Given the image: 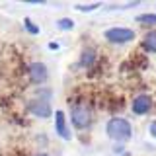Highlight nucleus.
I'll return each instance as SVG.
<instances>
[{"mask_svg":"<svg viewBox=\"0 0 156 156\" xmlns=\"http://www.w3.org/2000/svg\"><path fill=\"white\" fill-rule=\"evenodd\" d=\"M105 133L111 140L123 144L127 140H131V136H133V127H131V123L127 119H123V117H111L105 125Z\"/></svg>","mask_w":156,"mask_h":156,"instance_id":"nucleus-1","label":"nucleus"},{"mask_svg":"<svg viewBox=\"0 0 156 156\" xmlns=\"http://www.w3.org/2000/svg\"><path fill=\"white\" fill-rule=\"evenodd\" d=\"M70 121L72 127L78 131H84L92 123V111L86 104H72L70 107Z\"/></svg>","mask_w":156,"mask_h":156,"instance_id":"nucleus-2","label":"nucleus"},{"mask_svg":"<svg viewBox=\"0 0 156 156\" xmlns=\"http://www.w3.org/2000/svg\"><path fill=\"white\" fill-rule=\"evenodd\" d=\"M104 37L113 45H125V43H131L136 37L135 29L131 27H123V26H117V27H109L104 31Z\"/></svg>","mask_w":156,"mask_h":156,"instance_id":"nucleus-3","label":"nucleus"},{"mask_svg":"<svg viewBox=\"0 0 156 156\" xmlns=\"http://www.w3.org/2000/svg\"><path fill=\"white\" fill-rule=\"evenodd\" d=\"M27 111L35 117H41V119H47V117L53 115V109H51V105H49V101L43 100V98H33V100H29L27 101Z\"/></svg>","mask_w":156,"mask_h":156,"instance_id":"nucleus-4","label":"nucleus"},{"mask_svg":"<svg viewBox=\"0 0 156 156\" xmlns=\"http://www.w3.org/2000/svg\"><path fill=\"white\" fill-rule=\"evenodd\" d=\"M27 72H29V80H31L33 84H45L47 78H49V70H47V66L43 65V62H39V61L29 62Z\"/></svg>","mask_w":156,"mask_h":156,"instance_id":"nucleus-5","label":"nucleus"},{"mask_svg":"<svg viewBox=\"0 0 156 156\" xmlns=\"http://www.w3.org/2000/svg\"><path fill=\"white\" fill-rule=\"evenodd\" d=\"M150 109H152V98L148 94H139L131 104V111L135 115H146Z\"/></svg>","mask_w":156,"mask_h":156,"instance_id":"nucleus-6","label":"nucleus"},{"mask_svg":"<svg viewBox=\"0 0 156 156\" xmlns=\"http://www.w3.org/2000/svg\"><path fill=\"white\" fill-rule=\"evenodd\" d=\"M53 115H55V131H57V135L62 136V139H70V131H68L65 113H62V111H55Z\"/></svg>","mask_w":156,"mask_h":156,"instance_id":"nucleus-7","label":"nucleus"},{"mask_svg":"<svg viewBox=\"0 0 156 156\" xmlns=\"http://www.w3.org/2000/svg\"><path fill=\"white\" fill-rule=\"evenodd\" d=\"M94 62H96V49L86 47L84 51H82L80 58H78V66H82V68H90L92 65H94Z\"/></svg>","mask_w":156,"mask_h":156,"instance_id":"nucleus-8","label":"nucleus"},{"mask_svg":"<svg viewBox=\"0 0 156 156\" xmlns=\"http://www.w3.org/2000/svg\"><path fill=\"white\" fill-rule=\"evenodd\" d=\"M143 49L146 53H156V29L152 31H146V35L143 37Z\"/></svg>","mask_w":156,"mask_h":156,"instance_id":"nucleus-9","label":"nucleus"},{"mask_svg":"<svg viewBox=\"0 0 156 156\" xmlns=\"http://www.w3.org/2000/svg\"><path fill=\"white\" fill-rule=\"evenodd\" d=\"M135 20L139 23H143V26H156V14H140Z\"/></svg>","mask_w":156,"mask_h":156,"instance_id":"nucleus-10","label":"nucleus"},{"mask_svg":"<svg viewBox=\"0 0 156 156\" xmlns=\"http://www.w3.org/2000/svg\"><path fill=\"white\" fill-rule=\"evenodd\" d=\"M57 27L68 31V29L74 27V22H72V20H68V18H61V20H57Z\"/></svg>","mask_w":156,"mask_h":156,"instance_id":"nucleus-11","label":"nucleus"},{"mask_svg":"<svg viewBox=\"0 0 156 156\" xmlns=\"http://www.w3.org/2000/svg\"><path fill=\"white\" fill-rule=\"evenodd\" d=\"M23 27H26L27 31L31 33V35H37V33H39V27H37V26H35V23H33L29 18H26V20H23Z\"/></svg>","mask_w":156,"mask_h":156,"instance_id":"nucleus-12","label":"nucleus"},{"mask_svg":"<svg viewBox=\"0 0 156 156\" xmlns=\"http://www.w3.org/2000/svg\"><path fill=\"white\" fill-rule=\"evenodd\" d=\"M101 8V4H78L76 10H80V12H94V10Z\"/></svg>","mask_w":156,"mask_h":156,"instance_id":"nucleus-13","label":"nucleus"},{"mask_svg":"<svg viewBox=\"0 0 156 156\" xmlns=\"http://www.w3.org/2000/svg\"><path fill=\"white\" fill-rule=\"evenodd\" d=\"M148 133L152 139H156V121H150V125H148Z\"/></svg>","mask_w":156,"mask_h":156,"instance_id":"nucleus-14","label":"nucleus"},{"mask_svg":"<svg viewBox=\"0 0 156 156\" xmlns=\"http://www.w3.org/2000/svg\"><path fill=\"white\" fill-rule=\"evenodd\" d=\"M49 49H51V51H58V49H61V45H58V43H55V41H51V43H49Z\"/></svg>","mask_w":156,"mask_h":156,"instance_id":"nucleus-15","label":"nucleus"},{"mask_svg":"<svg viewBox=\"0 0 156 156\" xmlns=\"http://www.w3.org/2000/svg\"><path fill=\"white\" fill-rule=\"evenodd\" d=\"M35 156H49V154H45V152H39V154H35Z\"/></svg>","mask_w":156,"mask_h":156,"instance_id":"nucleus-16","label":"nucleus"}]
</instances>
